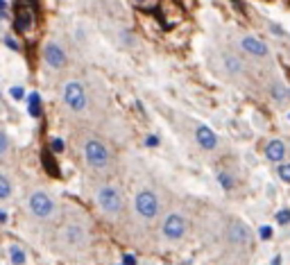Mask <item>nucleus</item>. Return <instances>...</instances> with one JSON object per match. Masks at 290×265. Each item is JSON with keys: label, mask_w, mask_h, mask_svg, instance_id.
I'll return each instance as SVG.
<instances>
[{"label": "nucleus", "mask_w": 290, "mask_h": 265, "mask_svg": "<svg viewBox=\"0 0 290 265\" xmlns=\"http://www.w3.org/2000/svg\"><path fill=\"white\" fill-rule=\"evenodd\" d=\"M276 220H279V224H288V220H290V211H281L279 215H276Z\"/></svg>", "instance_id": "obj_23"}, {"label": "nucleus", "mask_w": 290, "mask_h": 265, "mask_svg": "<svg viewBox=\"0 0 290 265\" xmlns=\"http://www.w3.org/2000/svg\"><path fill=\"white\" fill-rule=\"evenodd\" d=\"M136 211H138V215L145 220L157 218V213H159L157 195H154L152 191H140L138 195H136Z\"/></svg>", "instance_id": "obj_6"}, {"label": "nucleus", "mask_w": 290, "mask_h": 265, "mask_svg": "<svg viewBox=\"0 0 290 265\" xmlns=\"http://www.w3.org/2000/svg\"><path fill=\"white\" fill-rule=\"evenodd\" d=\"M5 220H7V215H5L3 211H0V222H5Z\"/></svg>", "instance_id": "obj_30"}, {"label": "nucleus", "mask_w": 290, "mask_h": 265, "mask_svg": "<svg viewBox=\"0 0 290 265\" xmlns=\"http://www.w3.org/2000/svg\"><path fill=\"white\" fill-rule=\"evenodd\" d=\"M265 156L270 161H276V163H281V161L285 159V143L279 141V138H274V141L267 143L265 147Z\"/></svg>", "instance_id": "obj_11"}, {"label": "nucleus", "mask_w": 290, "mask_h": 265, "mask_svg": "<svg viewBox=\"0 0 290 265\" xmlns=\"http://www.w3.org/2000/svg\"><path fill=\"white\" fill-rule=\"evenodd\" d=\"M43 163H45V168H48V172H50V174H59L57 163H52V159H50L48 152H43Z\"/></svg>", "instance_id": "obj_20"}, {"label": "nucleus", "mask_w": 290, "mask_h": 265, "mask_svg": "<svg viewBox=\"0 0 290 265\" xmlns=\"http://www.w3.org/2000/svg\"><path fill=\"white\" fill-rule=\"evenodd\" d=\"M61 98H63V105H66L70 111H75V114L84 111V109H86V105H89L86 86L80 82V79H68V82L63 84Z\"/></svg>", "instance_id": "obj_1"}, {"label": "nucleus", "mask_w": 290, "mask_h": 265, "mask_svg": "<svg viewBox=\"0 0 290 265\" xmlns=\"http://www.w3.org/2000/svg\"><path fill=\"white\" fill-rule=\"evenodd\" d=\"M122 263L125 265H136V258L131 254H125V258H122Z\"/></svg>", "instance_id": "obj_26"}, {"label": "nucleus", "mask_w": 290, "mask_h": 265, "mask_svg": "<svg viewBox=\"0 0 290 265\" xmlns=\"http://www.w3.org/2000/svg\"><path fill=\"white\" fill-rule=\"evenodd\" d=\"M9 195H12V184H9V179L5 177L3 172H0V200H7Z\"/></svg>", "instance_id": "obj_16"}, {"label": "nucleus", "mask_w": 290, "mask_h": 265, "mask_svg": "<svg viewBox=\"0 0 290 265\" xmlns=\"http://www.w3.org/2000/svg\"><path fill=\"white\" fill-rule=\"evenodd\" d=\"M240 50L247 57H252V59H270V46L263 39L252 37V34H245L240 39Z\"/></svg>", "instance_id": "obj_4"}, {"label": "nucleus", "mask_w": 290, "mask_h": 265, "mask_svg": "<svg viewBox=\"0 0 290 265\" xmlns=\"http://www.w3.org/2000/svg\"><path fill=\"white\" fill-rule=\"evenodd\" d=\"M84 156H86L91 168H98V170L107 168L109 161H111L109 147L104 145L102 141H98V138H89V141L84 143Z\"/></svg>", "instance_id": "obj_2"}, {"label": "nucleus", "mask_w": 290, "mask_h": 265, "mask_svg": "<svg viewBox=\"0 0 290 265\" xmlns=\"http://www.w3.org/2000/svg\"><path fill=\"white\" fill-rule=\"evenodd\" d=\"M270 96H272V100H276V102H285L288 100V86H285L283 82L270 84Z\"/></svg>", "instance_id": "obj_13"}, {"label": "nucleus", "mask_w": 290, "mask_h": 265, "mask_svg": "<svg viewBox=\"0 0 290 265\" xmlns=\"http://www.w3.org/2000/svg\"><path fill=\"white\" fill-rule=\"evenodd\" d=\"M229 240L234 242V245H247V242H249V229L245 227V224H240V222L231 224Z\"/></svg>", "instance_id": "obj_12"}, {"label": "nucleus", "mask_w": 290, "mask_h": 265, "mask_svg": "<svg viewBox=\"0 0 290 265\" xmlns=\"http://www.w3.org/2000/svg\"><path fill=\"white\" fill-rule=\"evenodd\" d=\"M12 263L14 265H23L25 263V251L21 247H12Z\"/></svg>", "instance_id": "obj_18"}, {"label": "nucleus", "mask_w": 290, "mask_h": 265, "mask_svg": "<svg viewBox=\"0 0 290 265\" xmlns=\"http://www.w3.org/2000/svg\"><path fill=\"white\" fill-rule=\"evenodd\" d=\"M7 152H9V138L5 132H0V159L7 156Z\"/></svg>", "instance_id": "obj_19"}, {"label": "nucleus", "mask_w": 290, "mask_h": 265, "mask_svg": "<svg viewBox=\"0 0 290 265\" xmlns=\"http://www.w3.org/2000/svg\"><path fill=\"white\" fill-rule=\"evenodd\" d=\"M136 3H145V0H136Z\"/></svg>", "instance_id": "obj_31"}, {"label": "nucleus", "mask_w": 290, "mask_h": 265, "mask_svg": "<svg viewBox=\"0 0 290 265\" xmlns=\"http://www.w3.org/2000/svg\"><path fill=\"white\" fill-rule=\"evenodd\" d=\"M98 202H100V206H102V211H107V213H111V215H116V213H120L122 211V197H120V193L116 191L113 186H102L98 191Z\"/></svg>", "instance_id": "obj_5"}, {"label": "nucleus", "mask_w": 290, "mask_h": 265, "mask_svg": "<svg viewBox=\"0 0 290 265\" xmlns=\"http://www.w3.org/2000/svg\"><path fill=\"white\" fill-rule=\"evenodd\" d=\"M184 233H186V220L177 213L168 215V220L163 222V236L170 238V240H179Z\"/></svg>", "instance_id": "obj_8"}, {"label": "nucleus", "mask_w": 290, "mask_h": 265, "mask_svg": "<svg viewBox=\"0 0 290 265\" xmlns=\"http://www.w3.org/2000/svg\"><path fill=\"white\" fill-rule=\"evenodd\" d=\"M12 98H14V100H23V98H25V89H23V86H12Z\"/></svg>", "instance_id": "obj_22"}, {"label": "nucleus", "mask_w": 290, "mask_h": 265, "mask_svg": "<svg viewBox=\"0 0 290 265\" xmlns=\"http://www.w3.org/2000/svg\"><path fill=\"white\" fill-rule=\"evenodd\" d=\"M218 179H220V184H222V188H225V191H231V188L236 186V182L231 179L229 172H218Z\"/></svg>", "instance_id": "obj_17"}, {"label": "nucleus", "mask_w": 290, "mask_h": 265, "mask_svg": "<svg viewBox=\"0 0 290 265\" xmlns=\"http://www.w3.org/2000/svg\"><path fill=\"white\" fill-rule=\"evenodd\" d=\"M66 240L70 242V245H82V242H84V231H82V227L70 224V227L66 229Z\"/></svg>", "instance_id": "obj_14"}, {"label": "nucleus", "mask_w": 290, "mask_h": 265, "mask_svg": "<svg viewBox=\"0 0 290 265\" xmlns=\"http://www.w3.org/2000/svg\"><path fill=\"white\" fill-rule=\"evenodd\" d=\"M279 177H281V182H290V165L285 163V161L279 163Z\"/></svg>", "instance_id": "obj_21"}, {"label": "nucleus", "mask_w": 290, "mask_h": 265, "mask_svg": "<svg viewBox=\"0 0 290 265\" xmlns=\"http://www.w3.org/2000/svg\"><path fill=\"white\" fill-rule=\"evenodd\" d=\"M258 233H261L263 240H267V238L272 236V227H267V224H265V227H261V231H258Z\"/></svg>", "instance_id": "obj_24"}, {"label": "nucleus", "mask_w": 290, "mask_h": 265, "mask_svg": "<svg viewBox=\"0 0 290 265\" xmlns=\"http://www.w3.org/2000/svg\"><path fill=\"white\" fill-rule=\"evenodd\" d=\"M43 61L50 66L52 70H63L68 66V55L63 50L61 43L57 41H48L43 48Z\"/></svg>", "instance_id": "obj_3"}, {"label": "nucleus", "mask_w": 290, "mask_h": 265, "mask_svg": "<svg viewBox=\"0 0 290 265\" xmlns=\"http://www.w3.org/2000/svg\"><path fill=\"white\" fill-rule=\"evenodd\" d=\"M157 143H159V138H157V136H150V138H148V145H150V147H154Z\"/></svg>", "instance_id": "obj_27"}, {"label": "nucleus", "mask_w": 290, "mask_h": 265, "mask_svg": "<svg viewBox=\"0 0 290 265\" xmlns=\"http://www.w3.org/2000/svg\"><path fill=\"white\" fill-rule=\"evenodd\" d=\"M27 100H30V116H34V118H36V116L41 114V98H39V93H32Z\"/></svg>", "instance_id": "obj_15"}, {"label": "nucleus", "mask_w": 290, "mask_h": 265, "mask_svg": "<svg viewBox=\"0 0 290 265\" xmlns=\"http://www.w3.org/2000/svg\"><path fill=\"white\" fill-rule=\"evenodd\" d=\"M220 61H222V68H225V73L234 75V77H240V75L245 73V61L240 59L238 55H234V52H222Z\"/></svg>", "instance_id": "obj_9"}, {"label": "nucleus", "mask_w": 290, "mask_h": 265, "mask_svg": "<svg viewBox=\"0 0 290 265\" xmlns=\"http://www.w3.org/2000/svg\"><path fill=\"white\" fill-rule=\"evenodd\" d=\"M30 209H32V213L39 215V218H48V215H52V211H54V202L50 200L48 193L36 191L34 195L30 197Z\"/></svg>", "instance_id": "obj_7"}, {"label": "nucleus", "mask_w": 290, "mask_h": 265, "mask_svg": "<svg viewBox=\"0 0 290 265\" xmlns=\"http://www.w3.org/2000/svg\"><path fill=\"white\" fill-rule=\"evenodd\" d=\"M5 10H7V3H5V0H0V16H5Z\"/></svg>", "instance_id": "obj_28"}, {"label": "nucleus", "mask_w": 290, "mask_h": 265, "mask_svg": "<svg viewBox=\"0 0 290 265\" xmlns=\"http://www.w3.org/2000/svg\"><path fill=\"white\" fill-rule=\"evenodd\" d=\"M52 150H54V152H61V150H63V143L59 141V138H54V141H52Z\"/></svg>", "instance_id": "obj_25"}, {"label": "nucleus", "mask_w": 290, "mask_h": 265, "mask_svg": "<svg viewBox=\"0 0 290 265\" xmlns=\"http://www.w3.org/2000/svg\"><path fill=\"white\" fill-rule=\"evenodd\" d=\"M272 265H281V256H276V258H274V263H272Z\"/></svg>", "instance_id": "obj_29"}, {"label": "nucleus", "mask_w": 290, "mask_h": 265, "mask_svg": "<svg viewBox=\"0 0 290 265\" xmlns=\"http://www.w3.org/2000/svg\"><path fill=\"white\" fill-rule=\"evenodd\" d=\"M195 138H197L199 147H204V150H215L218 147L215 132H213L211 127H206V125H199V127L195 129Z\"/></svg>", "instance_id": "obj_10"}]
</instances>
